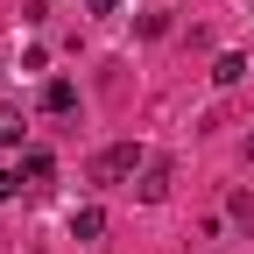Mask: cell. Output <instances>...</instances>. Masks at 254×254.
<instances>
[{
    "mask_svg": "<svg viewBox=\"0 0 254 254\" xmlns=\"http://www.w3.org/2000/svg\"><path fill=\"white\" fill-rule=\"evenodd\" d=\"M141 163H148V155L134 148V141H113V148H99V155H92V184H127V177H141Z\"/></svg>",
    "mask_w": 254,
    "mask_h": 254,
    "instance_id": "cell-1",
    "label": "cell"
},
{
    "mask_svg": "<svg viewBox=\"0 0 254 254\" xmlns=\"http://www.w3.org/2000/svg\"><path fill=\"white\" fill-rule=\"evenodd\" d=\"M170 184H177V163H170V155H148L141 177H134V198H141V205H163Z\"/></svg>",
    "mask_w": 254,
    "mask_h": 254,
    "instance_id": "cell-2",
    "label": "cell"
},
{
    "mask_svg": "<svg viewBox=\"0 0 254 254\" xmlns=\"http://www.w3.org/2000/svg\"><path fill=\"white\" fill-rule=\"evenodd\" d=\"M21 177H28V190H43V184L57 177V155H50V148H28V155H21Z\"/></svg>",
    "mask_w": 254,
    "mask_h": 254,
    "instance_id": "cell-3",
    "label": "cell"
},
{
    "mask_svg": "<svg viewBox=\"0 0 254 254\" xmlns=\"http://www.w3.org/2000/svg\"><path fill=\"white\" fill-rule=\"evenodd\" d=\"M71 106H78V85L71 78H50L43 85V113H71Z\"/></svg>",
    "mask_w": 254,
    "mask_h": 254,
    "instance_id": "cell-4",
    "label": "cell"
},
{
    "mask_svg": "<svg viewBox=\"0 0 254 254\" xmlns=\"http://www.w3.org/2000/svg\"><path fill=\"white\" fill-rule=\"evenodd\" d=\"M99 233H106V212L99 205H78L71 212V240H99Z\"/></svg>",
    "mask_w": 254,
    "mask_h": 254,
    "instance_id": "cell-5",
    "label": "cell"
},
{
    "mask_svg": "<svg viewBox=\"0 0 254 254\" xmlns=\"http://www.w3.org/2000/svg\"><path fill=\"white\" fill-rule=\"evenodd\" d=\"M21 127H28L21 106H0V148H14V141H21Z\"/></svg>",
    "mask_w": 254,
    "mask_h": 254,
    "instance_id": "cell-6",
    "label": "cell"
},
{
    "mask_svg": "<svg viewBox=\"0 0 254 254\" xmlns=\"http://www.w3.org/2000/svg\"><path fill=\"white\" fill-rule=\"evenodd\" d=\"M212 78H219V85H240V78H247V57H219Z\"/></svg>",
    "mask_w": 254,
    "mask_h": 254,
    "instance_id": "cell-7",
    "label": "cell"
},
{
    "mask_svg": "<svg viewBox=\"0 0 254 254\" xmlns=\"http://www.w3.org/2000/svg\"><path fill=\"white\" fill-rule=\"evenodd\" d=\"M21 190V170H0V198H14Z\"/></svg>",
    "mask_w": 254,
    "mask_h": 254,
    "instance_id": "cell-8",
    "label": "cell"
},
{
    "mask_svg": "<svg viewBox=\"0 0 254 254\" xmlns=\"http://www.w3.org/2000/svg\"><path fill=\"white\" fill-rule=\"evenodd\" d=\"M85 7H92V14H113V7H120V0H85Z\"/></svg>",
    "mask_w": 254,
    "mask_h": 254,
    "instance_id": "cell-9",
    "label": "cell"
},
{
    "mask_svg": "<svg viewBox=\"0 0 254 254\" xmlns=\"http://www.w3.org/2000/svg\"><path fill=\"white\" fill-rule=\"evenodd\" d=\"M247 155H254V134H247Z\"/></svg>",
    "mask_w": 254,
    "mask_h": 254,
    "instance_id": "cell-10",
    "label": "cell"
},
{
    "mask_svg": "<svg viewBox=\"0 0 254 254\" xmlns=\"http://www.w3.org/2000/svg\"><path fill=\"white\" fill-rule=\"evenodd\" d=\"M0 78H7V64H0Z\"/></svg>",
    "mask_w": 254,
    "mask_h": 254,
    "instance_id": "cell-11",
    "label": "cell"
}]
</instances>
